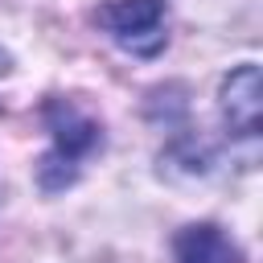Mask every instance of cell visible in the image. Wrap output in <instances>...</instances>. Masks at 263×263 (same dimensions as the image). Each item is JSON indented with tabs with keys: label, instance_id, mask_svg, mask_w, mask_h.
I'll use <instances>...</instances> for the list:
<instances>
[{
	"label": "cell",
	"instance_id": "6da1fadb",
	"mask_svg": "<svg viewBox=\"0 0 263 263\" xmlns=\"http://www.w3.org/2000/svg\"><path fill=\"white\" fill-rule=\"evenodd\" d=\"M45 127H49V152L37 164V185L45 193H62L78 181L82 164L103 148V123L90 119L74 99H49Z\"/></svg>",
	"mask_w": 263,
	"mask_h": 263
},
{
	"label": "cell",
	"instance_id": "7a4b0ae2",
	"mask_svg": "<svg viewBox=\"0 0 263 263\" xmlns=\"http://www.w3.org/2000/svg\"><path fill=\"white\" fill-rule=\"evenodd\" d=\"M99 29L136 58H156L168 41V4L164 0H107L95 12Z\"/></svg>",
	"mask_w": 263,
	"mask_h": 263
},
{
	"label": "cell",
	"instance_id": "3957f363",
	"mask_svg": "<svg viewBox=\"0 0 263 263\" xmlns=\"http://www.w3.org/2000/svg\"><path fill=\"white\" fill-rule=\"evenodd\" d=\"M218 107H222V119H226L230 136L259 140V107L263 103H259V66L255 62H242L222 78Z\"/></svg>",
	"mask_w": 263,
	"mask_h": 263
},
{
	"label": "cell",
	"instance_id": "277c9868",
	"mask_svg": "<svg viewBox=\"0 0 263 263\" xmlns=\"http://www.w3.org/2000/svg\"><path fill=\"white\" fill-rule=\"evenodd\" d=\"M173 255H177V263H238V247L214 222L185 226L173 238Z\"/></svg>",
	"mask_w": 263,
	"mask_h": 263
}]
</instances>
